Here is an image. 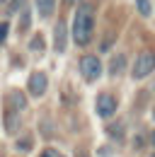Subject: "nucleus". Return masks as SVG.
<instances>
[{"mask_svg":"<svg viewBox=\"0 0 155 157\" xmlns=\"http://www.w3.org/2000/svg\"><path fill=\"white\" fill-rule=\"evenodd\" d=\"M95 34V10L90 5H80L73 20V41L78 46H87Z\"/></svg>","mask_w":155,"mask_h":157,"instance_id":"1","label":"nucleus"},{"mask_svg":"<svg viewBox=\"0 0 155 157\" xmlns=\"http://www.w3.org/2000/svg\"><path fill=\"white\" fill-rule=\"evenodd\" d=\"M155 70V51H141L138 53V58L133 63V70H131V75L136 80H143L145 75H150Z\"/></svg>","mask_w":155,"mask_h":157,"instance_id":"2","label":"nucleus"},{"mask_svg":"<svg viewBox=\"0 0 155 157\" xmlns=\"http://www.w3.org/2000/svg\"><path fill=\"white\" fill-rule=\"evenodd\" d=\"M80 73H82V78L87 80V82H95L102 75V63H99V58L92 56V53L82 56L80 58Z\"/></svg>","mask_w":155,"mask_h":157,"instance_id":"3","label":"nucleus"},{"mask_svg":"<svg viewBox=\"0 0 155 157\" xmlns=\"http://www.w3.org/2000/svg\"><path fill=\"white\" fill-rule=\"evenodd\" d=\"M116 111V99L109 92H99L97 94V114L102 118H112Z\"/></svg>","mask_w":155,"mask_h":157,"instance_id":"4","label":"nucleus"},{"mask_svg":"<svg viewBox=\"0 0 155 157\" xmlns=\"http://www.w3.org/2000/svg\"><path fill=\"white\" fill-rule=\"evenodd\" d=\"M27 87H29V94L41 97V94L46 92V87H49V78H46L44 73H32V75H29V82H27Z\"/></svg>","mask_w":155,"mask_h":157,"instance_id":"5","label":"nucleus"},{"mask_svg":"<svg viewBox=\"0 0 155 157\" xmlns=\"http://www.w3.org/2000/svg\"><path fill=\"white\" fill-rule=\"evenodd\" d=\"M5 101H7V109H12V111H17V114H22V111L27 109V97H24L19 90H12V92L5 97Z\"/></svg>","mask_w":155,"mask_h":157,"instance_id":"6","label":"nucleus"},{"mask_svg":"<svg viewBox=\"0 0 155 157\" xmlns=\"http://www.w3.org/2000/svg\"><path fill=\"white\" fill-rule=\"evenodd\" d=\"M54 46H56L58 53L66 51V22H58L56 29H54Z\"/></svg>","mask_w":155,"mask_h":157,"instance_id":"7","label":"nucleus"},{"mask_svg":"<svg viewBox=\"0 0 155 157\" xmlns=\"http://www.w3.org/2000/svg\"><path fill=\"white\" fill-rule=\"evenodd\" d=\"M19 126H22L19 114H17V111H12V109H7V111H5V131H7V133H17Z\"/></svg>","mask_w":155,"mask_h":157,"instance_id":"8","label":"nucleus"},{"mask_svg":"<svg viewBox=\"0 0 155 157\" xmlns=\"http://www.w3.org/2000/svg\"><path fill=\"white\" fill-rule=\"evenodd\" d=\"M124 70H126V56H124V53H116L114 58H112V63H109V75H112V78H119Z\"/></svg>","mask_w":155,"mask_h":157,"instance_id":"9","label":"nucleus"},{"mask_svg":"<svg viewBox=\"0 0 155 157\" xmlns=\"http://www.w3.org/2000/svg\"><path fill=\"white\" fill-rule=\"evenodd\" d=\"M37 10L41 17H49L56 10V0H37Z\"/></svg>","mask_w":155,"mask_h":157,"instance_id":"10","label":"nucleus"},{"mask_svg":"<svg viewBox=\"0 0 155 157\" xmlns=\"http://www.w3.org/2000/svg\"><path fill=\"white\" fill-rule=\"evenodd\" d=\"M107 133H109L112 138H116V140H121V138H124V123L116 121V123H112V126H107Z\"/></svg>","mask_w":155,"mask_h":157,"instance_id":"11","label":"nucleus"},{"mask_svg":"<svg viewBox=\"0 0 155 157\" xmlns=\"http://www.w3.org/2000/svg\"><path fill=\"white\" fill-rule=\"evenodd\" d=\"M136 5H138V12L141 15H150V0H136Z\"/></svg>","mask_w":155,"mask_h":157,"instance_id":"12","label":"nucleus"},{"mask_svg":"<svg viewBox=\"0 0 155 157\" xmlns=\"http://www.w3.org/2000/svg\"><path fill=\"white\" fill-rule=\"evenodd\" d=\"M7 34H10V24L7 22H0V46H2V41L7 39Z\"/></svg>","mask_w":155,"mask_h":157,"instance_id":"13","label":"nucleus"},{"mask_svg":"<svg viewBox=\"0 0 155 157\" xmlns=\"http://www.w3.org/2000/svg\"><path fill=\"white\" fill-rule=\"evenodd\" d=\"M22 2H24V0H10V2H7V12H17L19 7H22Z\"/></svg>","mask_w":155,"mask_h":157,"instance_id":"14","label":"nucleus"},{"mask_svg":"<svg viewBox=\"0 0 155 157\" xmlns=\"http://www.w3.org/2000/svg\"><path fill=\"white\" fill-rule=\"evenodd\" d=\"M17 147L19 150H32V138H22L17 143Z\"/></svg>","mask_w":155,"mask_h":157,"instance_id":"15","label":"nucleus"},{"mask_svg":"<svg viewBox=\"0 0 155 157\" xmlns=\"http://www.w3.org/2000/svg\"><path fill=\"white\" fill-rule=\"evenodd\" d=\"M39 157H63V155H61L58 150H54V147H46V150H44Z\"/></svg>","mask_w":155,"mask_h":157,"instance_id":"16","label":"nucleus"},{"mask_svg":"<svg viewBox=\"0 0 155 157\" xmlns=\"http://www.w3.org/2000/svg\"><path fill=\"white\" fill-rule=\"evenodd\" d=\"M41 44H44V41H41V36H34V39H32V44H29V46H32L34 51H41Z\"/></svg>","mask_w":155,"mask_h":157,"instance_id":"17","label":"nucleus"},{"mask_svg":"<svg viewBox=\"0 0 155 157\" xmlns=\"http://www.w3.org/2000/svg\"><path fill=\"white\" fill-rule=\"evenodd\" d=\"M29 22H32V17H29V12H24V15H22V29H24V27H27Z\"/></svg>","mask_w":155,"mask_h":157,"instance_id":"18","label":"nucleus"},{"mask_svg":"<svg viewBox=\"0 0 155 157\" xmlns=\"http://www.w3.org/2000/svg\"><path fill=\"white\" fill-rule=\"evenodd\" d=\"M150 143H153V145H155V131H153V136H150Z\"/></svg>","mask_w":155,"mask_h":157,"instance_id":"19","label":"nucleus"},{"mask_svg":"<svg viewBox=\"0 0 155 157\" xmlns=\"http://www.w3.org/2000/svg\"><path fill=\"white\" fill-rule=\"evenodd\" d=\"M66 2H70V5H73V2H80V0H66Z\"/></svg>","mask_w":155,"mask_h":157,"instance_id":"20","label":"nucleus"}]
</instances>
